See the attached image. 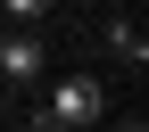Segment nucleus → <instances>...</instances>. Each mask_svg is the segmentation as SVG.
Masks as SVG:
<instances>
[{"label":"nucleus","mask_w":149,"mask_h":132,"mask_svg":"<svg viewBox=\"0 0 149 132\" xmlns=\"http://www.w3.org/2000/svg\"><path fill=\"white\" fill-rule=\"evenodd\" d=\"M124 8H133V0H124Z\"/></svg>","instance_id":"obj_7"},{"label":"nucleus","mask_w":149,"mask_h":132,"mask_svg":"<svg viewBox=\"0 0 149 132\" xmlns=\"http://www.w3.org/2000/svg\"><path fill=\"white\" fill-rule=\"evenodd\" d=\"M50 116H58V124H100V116H108V83H100V74L50 83Z\"/></svg>","instance_id":"obj_1"},{"label":"nucleus","mask_w":149,"mask_h":132,"mask_svg":"<svg viewBox=\"0 0 149 132\" xmlns=\"http://www.w3.org/2000/svg\"><path fill=\"white\" fill-rule=\"evenodd\" d=\"M108 132H149V124H141V116H124V124H108Z\"/></svg>","instance_id":"obj_5"},{"label":"nucleus","mask_w":149,"mask_h":132,"mask_svg":"<svg viewBox=\"0 0 149 132\" xmlns=\"http://www.w3.org/2000/svg\"><path fill=\"white\" fill-rule=\"evenodd\" d=\"M42 132H83V124H58V116H42Z\"/></svg>","instance_id":"obj_6"},{"label":"nucleus","mask_w":149,"mask_h":132,"mask_svg":"<svg viewBox=\"0 0 149 132\" xmlns=\"http://www.w3.org/2000/svg\"><path fill=\"white\" fill-rule=\"evenodd\" d=\"M108 50H116V58H124V66H133V74L149 66V33L133 25V17H108Z\"/></svg>","instance_id":"obj_3"},{"label":"nucleus","mask_w":149,"mask_h":132,"mask_svg":"<svg viewBox=\"0 0 149 132\" xmlns=\"http://www.w3.org/2000/svg\"><path fill=\"white\" fill-rule=\"evenodd\" d=\"M42 66H50L42 33H0V83H33Z\"/></svg>","instance_id":"obj_2"},{"label":"nucleus","mask_w":149,"mask_h":132,"mask_svg":"<svg viewBox=\"0 0 149 132\" xmlns=\"http://www.w3.org/2000/svg\"><path fill=\"white\" fill-rule=\"evenodd\" d=\"M50 8H58V0H0V17H17V25H42Z\"/></svg>","instance_id":"obj_4"}]
</instances>
